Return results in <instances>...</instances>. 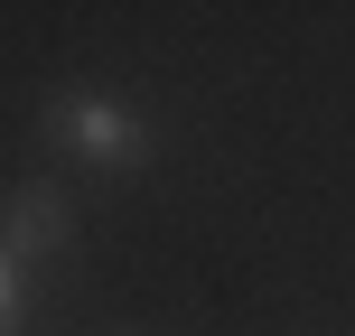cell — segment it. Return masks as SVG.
Here are the masks:
<instances>
[{
	"label": "cell",
	"mask_w": 355,
	"mask_h": 336,
	"mask_svg": "<svg viewBox=\"0 0 355 336\" xmlns=\"http://www.w3.org/2000/svg\"><path fill=\"white\" fill-rule=\"evenodd\" d=\"M47 131H56L85 168H141V159H150V131L131 122L122 94H56V103H47Z\"/></svg>",
	"instance_id": "cell-1"
},
{
	"label": "cell",
	"mask_w": 355,
	"mask_h": 336,
	"mask_svg": "<svg viewBox=\"0 0 355 336\" xmlns=\"http://www.w3.org/2000/svg\"><path fill=\"white\" fill-rule=\"evenodd\" d=\"M19 318H28V262L0 252V336H19Z\"/></svg>",
	"instance_id": "cell-3"
},
{
	"label": "cell",
	"mask_w": 355,
	"mask_h": 336,
	"mask_svg": "<svg viewBox=\"0 0 355 336\" xmlns=\"http://www.w3.org/2000/svg\"><path fill=\"white\" fill-rule=\"evenodd\" d=\"M75 233V215H66V196L37 177V187H19L10 206H0V252H19V262H37V252H56Z\"/></svg>",
	"instance_id": "cell-2"
}]
</instances>
